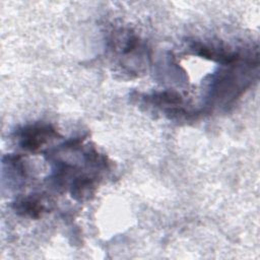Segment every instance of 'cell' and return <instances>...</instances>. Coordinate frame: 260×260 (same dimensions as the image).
I'll return each instance as SVG.
<instances>
[{
  "instance_id": "obj_1",
  "label": "cell",
  "mask_w": 260,
  "mask_h": 260,
  "mask_svg": "<svg viewBox=\"0 0 260 260\" xmlns=\"http://www.w3.org/2000/svg\"><path fill=\"white\" fill-rule=\"evenodd\" d=\"M53 132L49 128H34L28 131H25L24 141L22 143L23 147L28 149H36L46 140L47 136H50V133Z\"/></svg>"
}]
</instances>
